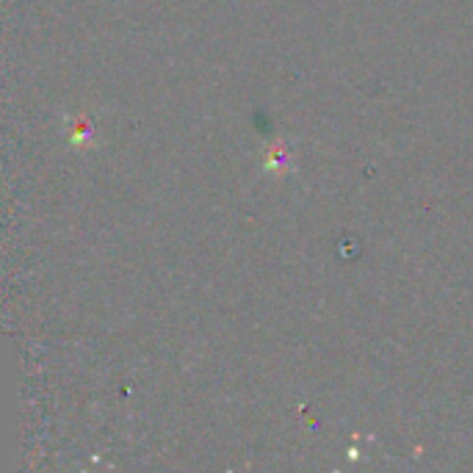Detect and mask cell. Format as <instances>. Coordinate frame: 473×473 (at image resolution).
<instances>
[]
</instances>
